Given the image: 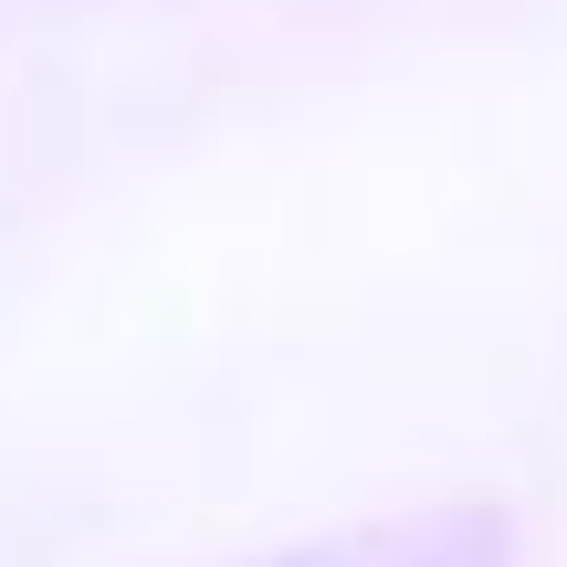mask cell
I'll return each instance as SVG.
<instances>
[{
	"label": "cell",
	"instance_id": "obj_1",
	"mask_svg": "<svg viewBox=\"0 0 567 567\" xmlns=\"http://www.w3.org/2000/svg\"><path fill=\"white\" fill-rule=\"evenodd\" d=\"M264 567H515L505 505H421V515H368L347 536L284 547Z\"/></svg>",
	"mask_w": 567,
	"mask_h": 567
}]
</instances>
